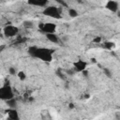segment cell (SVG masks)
<instances>
[{"label": "cell", "instance_id": "1", "mask_svg": "<svg viewBox=\"0 0 120 120\" xmlns=\"http://www.w3.org/2000/svg\"><path fill=\"white\" fill-rule=\"evenodd\" d=\"M28 53L45 62H51L52 60V51L48 48H38L36 46H31L28 49Z\"/></svg>", "mask_w": 120, "mask_h": 120}, {"label": "cell", "instance_id": "2", "mask_svg": "<svg viewBox=\"0 0 120 120\" xmlns=\"http://www.w3.org/2000/svg\"><path fill=\"white\" fill-rule=\"evenodd\" d=\"M12 98H14L13 90L8 83L0 87V99L8 100V99H10Z\"/></svg>", "mask_w": 120, "mask_h": 120}, {"label": "cell", "instance_id": "3", "mask_svg": "<svg viewBox=\"0 0 120 120\" xmlns=\"http://www.w3.org/2000/svg\"><path fill=\"white\" fill-rule=\"evenodd\" d=\"M43 14L54 19H60L61 10H59V8L56 7H48V8H45V9L43 10Z\"/></svg>", "mask_w": 120, "mask_h": 120}, {"label": "cell", "instance_id": "4", "mask_svg": "<svg viewBox=\"0 0 120 120\" xmlns=\"http://www.w3.org/2000/svg\"><path fill=\"white\" fill-rule=\"evenodd\" d=\"M39 29L45 33V34H50V33H54L56 30V25L52 22H41L39 24Z\"/></svg>", "mask_w": 120, "mask_h": 120}, {"label": "cell", "instance_id": "5", "mask_svg": "<svg viewBox=\"0 0 120 120\" xmlns=\"http://www.w3.org/2000/svg\"><path fill=\"white\" fill-rule=\"evenodd\" d=\"M3 32H4L5 37H7V38H11V37L17 36V34H18V32H19V29H18V27L14 26V25H7V26H5V28L3 29Z\"/></svg>", "mask_w": 120, "mask_h": 120}, {"label": "cell", "instance_id": "6", "mask_svg": "<svg viewBox=\"0 0 120 120\" xmlns=\"http://www.w3.org/2000/svg\"><path fill=\"white\" fill-rule=\"evenodd\" d=\"M86 66H87V64H86V62H85V61L78 60V61H76V62L73 64V67H74L73 68H74V70H75V71L82 72V70H85Z\"/></svg>", "mask_w": 120, "mask_h": 120}, {"label": "cell", "instance_id": "7", "mask_svg": "<svg viewBox=\"0 0 120 120\" xmlns=\"http://www.w3.org/2000/svg\"><path fill=\"white\" fill-rule=\"evenodd\" d=\"M105 8H106L108 10L112 11V12H116V11L118 10V3H117L116 1H114V0H109V1L106 3Z\"/></svg>", "mask_w": 120, "mask_h": 120}, {"label": "cell", "instance_id": "8", "mask_svg": "<svg viewBox=\"0 0 120 120\" xmlns=\"http://www.w3.org/2000/svg\"><path fill=\"white\" fill-rule=\"evenodd\" d=\"M27 3L32 6L37 7H45L48 3V0H27Z\"/></svg>", "mask_w": 120, "mask_h": 120}, {"label": "cell", "instance_id": "9", "mask_svg": "<svg viewBox=\"0 0 120 120\" xmlns=\"http://www.w3.org/2000/svg\"><path fill=\"white\" fill-rule=\"evenodd\" d=\"M7 112H8V117H9L10 119H12V120H19V119H20V117H19V115H18V112H17V111L15 110V108H9V109L7 111Z\"/></svg>", "mask_w": 120, "mask_h": 120}, {"label": "cell", "instance_id": "10", "mask_svg": "<svg viewBox=\"0 0 120 120\" xmlns=\"http://www.w3.org/2000/svg\"><path fill=\"white\" fill-rule=\"evenodd\" d=\"M46 37H47V38H48L51 42H52V43H57V42H58V37H57L54 33L46 34Z\"/></svg>", "mask_w": 120, "mask_h": 120}, {"label": "cell", "instance_id": "11", "mask_svg": "<svg viewBox=\"0 0 120 120\" xmlns=\"http://www.w3.org/2000/svg\"><path fill=\"white\" fill-rule=\"evenodd\" d=\"M6 101H7V104L8 105L9 108H15L16 105H17V101L15 100L14 98H10V99H8V100H6Z\"/></svg>", "mask_w": 120, "mask_h": 120}, {"label": "cell", "instance_id": "12", "mask_svg": "<svg viewBox=\"0 0 120 120\" xmlns=\"http://www.w3.org/2000/svg\"><path fill=\"white\" fill-rule=\"evenodd\" d=\"M102 47L104 49H107V50H111L114 47V43L113 42H110V41H106L102 44Z\"/></svg>", "mask_w": 120, "mask_h": 120}, {"label": "cell", "instance_id": "13", "mask_svg": "<svg viewBox=\"0 0 120 120\" xmlns=\"http://www.w3.org/2000/svg\"><path fill=\"white\" fill-rule=\"evenodd\" d=\"M68 14H69V16L72 17V18L78 16V12H77L75 9H73V8H69V9H68Z\"/></svg>", "mask_w": 120, "mask_h": 120}, {"label": "cell", "instance_id": "14", "mask_svg": "<svg viewBox=\"0 0 120 120\" xmlns=\"http://www.w3.org/2000/svg\"><path fill=\"white\" fill-rule=\"evenodd\" d=\"M18 77H19V79H20L21 81H23V80H25L26 75H25V73H24L23 71H19V72H18Z\"/></svg>", "mask_w": 120, "mask_h": 120}, {"label": "cell", "instance_id": "15", "mask_svg": "<svg viewBox=\"0 0 120 120\" xmlns=\"http://www.w3.org/2000/svg\"><path fill=\"white\" fill-rule=\"evenodd\" d=\"M23 26L26 27V28H31V27H33V22H28V21H26V22H23Z\"/></svg>", "mask_w": 120, "mask_h": 120}, {"label": "cell", "instance_id": "16", "mask_svg": "<svg viewBox=\"0 0 120 120\" xmlns=\"http://www.w3.org/2000/svg\"><path fill=\"white\" fill-rule=\"evenodd\" d=\"M26 39L24 38H22V37H18L17 38V40H16V42L15 43H22V42H24Z\"/></svg>", "mask_w": 120, "mask_h": 120}, {"label": "cell", "instance_id": "17", "mask_svg": "<svg viewBox=\"0 0 120 120\" xmlns=\"http://www.w3.org/2000/svg\"><path fill=\"white\" fill-rule=\"evenodd\" d=\"M56 74H57V75H58V77H60L61 79H63V80H65V79H66V77L62 74V72H61V70H60V69H58V70L56 71Z\"/></svg>", "mask_w": 120, "mask_h": 120}, {"label": "cell", "instance_id": "18", "mask_svg": "<svg viewBox=\"0 0 120 120\" xmlns=\"http://www.w3.org/2000/svg\"><path fill=\"white\" fill-rule=\"evenodd\" d=\"M103 71H104L105 75H107L108 77H112V73H111V71H110L108 68H104V69H103Z\"/></svg>", "mask_w": 120, "mask_h": 120}, {"label": "cell", "instance_id": "19", "mask_svg": "<svg viewBox=\"0 0 120 120\" xmlns=\"http://www.w3.org/2000/svg\"><path fill=\"white\" fill-rule=\"evenodd\" d=\"M8 71H9V73H10L11 75H15V74H16V69H15V68H9Z\"/></svg>", "mask_w": 120, "mask_h": 120}, {"label": "cell", "instance_id": "20", "mask_svg": "<svg viewBox=\"0 0 120 120\" xmlns=\"http://www.w3.org/2000/svg\"><path fill=\"white\" fill-rule=\"evenodd\" d=\"M100 40H101V38H99V37H97V38H95L93 39V42H96V43H97V42H99Z\"/></svg>", "mask_w": 120, "mask_h": 120}, {"label": "cell", "instance_id": "21", "mask_svg": "<svg viewBox=\"0 0 120 120\" xmlns=\"http://www.w3.org/2000/svg\"><path fill=\"white\" fill-rule=\"evenodd\" d=\"M54 1H56V2L60 3V4H61V5H63V6H67V4H66V2H65L64 0H54Z\"/></svg>", "mask_w": 120, "mask_h": 120}, {"label": "cell", "instance_id": "22", "mask_svg": "<svg viewBox=\"0 0 120 120\" xmlns=\"http://www.w3.org/2000/svg\"><path fill=\"white\" fill-rule=\"evenodd\" d=\"M69 108H71V109H72V108H74V105H73L72 103H70V104H69Z\"/></svg>", "mask_w": 120, "mask_h": 120}]
</instances>
